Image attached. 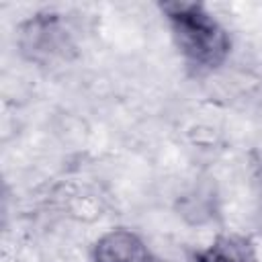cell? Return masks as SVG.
Returning a JSON list of instances; mask_svg holds the SVG:
<instances>
[{
  "label": "cell",
  "instance_id": "cell-2",
  "mask_svg": "<svg viewBox=\"0 0 262 262\" xmlns=\"http://www.w3.org/2000/svg\"><path fill=\"white\" fill-rule=\"evenodd\" d=\"M94 262H154V256L133 231L113 229L96 242Z\"/></svg>",
  "mask_w": 262,
  "mask_h": 262
},
{
  "label": "cell",
  "instance_id": "cell-1",
  "mask_svg": "<svg viewBox=\"0 0 262 262\" xmlns=\"http://www.w3.org/2000/svg\"><path fill=\"white\" fill-rule=\"evenodd\" d=\"M164 14L170 20L174 39L182 55L199 70L219 68L229 53L225 29L196 2H164Z\"/></svg>",
  "mask_w": 262,
  "mask_h": 262
},
{
  "label": "cell",
  "instance_id": "cell-3",
  "mask_svg": "<svg viewBox=\"0 0 262 262\" xmlns=\"http://www.w3.org/2000/svg\"><path fill=\"white\" fill-rule=\"evenodd\" d=\"M196 262H258L254 246L242 235H223L196 254Z\"/></svg>",
  "mask_w": 262,
  "mask_h": 262
}]
</instances>
